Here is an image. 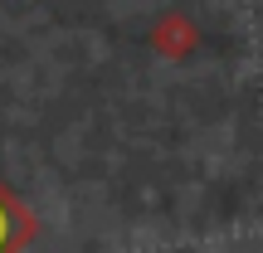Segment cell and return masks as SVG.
<instances>
[{
  "label": "cell",
  "mask_w": 263,
  "mask_h": 253,
  "mask_svg": "<svg viewBox=\"0 0 263 253\" xmlns=\"http://www.w3.org/2000/svg\"><path fill=\"white\" fill-rule=\"evenodd\" d=\"M29 234H34V219H29V209H20L15 195L0 185V253H20V248L29 244Z\"/></svg>",
  "instance_id": "obj_1"
}]
</instances>
